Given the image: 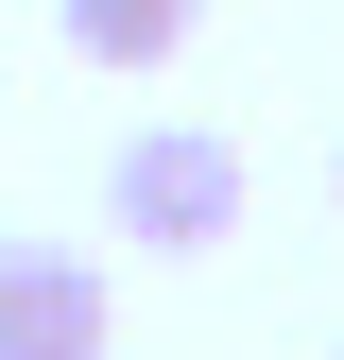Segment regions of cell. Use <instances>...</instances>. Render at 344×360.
Instances as JSON below:
<instances>
[{"instance_id":"1","label":"cell","mask_w":344,"mask_h":360,"mask_svg":"<svg viewBox=\"0 0 344 360\" xmlns=\"http://www.w3.org/2000/svg\"><path fill=\"white\" fill-rule=\"evenodd\" d=\"M241 206H258V172H241V138H207V120H138L121 172H104V223L155 240V257H224Z\"/></svg>"},{"instance_id":"2","label":"cell","mask_w":344,"mask_h":360,"mask_svg":"<svg viewBox=\"0 0 344 360\" xmlns=\"http://www.w3.org/2000/svg\"><path fill=\"white\" fill-rule=\"evenodd\" d=\"M121 343V292L86 240H18V275H0V360H104Z\"/></svg>"},{"instance_id":"3","label":"cell","mask_w":344,"mask_h":360,"mask_svg":"<svg viewBox=\"0 0 344 360\" xmlns=\"http://www.w3.org/2000/svg\"><path fill=\"white\" fill-rule=\"evenodd\" d=\"M190 18H207V0H52V34H69L86 69H172Z\"/></svg>"},{"instance_id":"4","label":"cell","mask_w":344,"mask_h":360,"mask_svg":"<svg viewBox=\"0 0 344 360\" xmlns=\"http://www.w3.org/2000/svg\"><path fill=\"white\" fill-rule=\"evenodd\" d=\"M0 275H18V223H0Z\"/></svg>"},{"instance_id":"5","label":"cell","mask_w":344,"mask_h":360,"mask_svg":"<svg viewBox=\"0 0 344 360\" xmlns=\"http://www.w3.org/2000/svg\"><path fill=\"white\" fill-rule=\"evenodd\" d=\"M327 189H344V155H327Z\"/></svg>"}]
</instances>
